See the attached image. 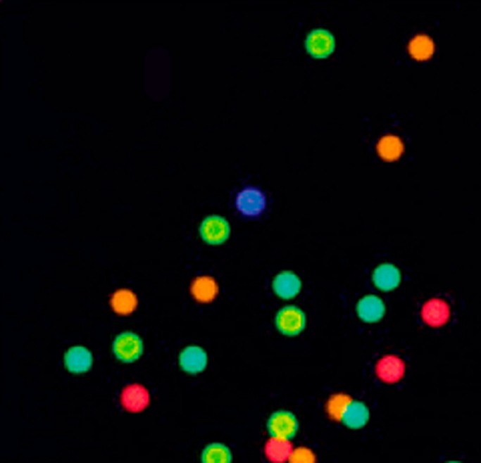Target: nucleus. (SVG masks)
Instances as JSON below:
<instances>
[{
    "instance_id": "f257e3e1",
    "label": "nucleus",
    "mask_w": 481,
    "mask_h": 463,
    "mask_svg": "<svg viewBox=\"0 0 481 463\" xmlns=\"http://www.w3.org/2000/svg\"><path fill=\"white\" fill-rule=\"evenodd\" d=\"M265 207H267V198L261 189L247 186L237 195V209L245 217H259L265 211Z\"/></svg>"
},
{
    "instance_id": "f03ea898",
    "label": "nucleus",
    "mask_w": 481,
    "mask_h": 463,
    "mask_svg": "<svg viewBox=\"0 0 481 463\" xmlns=\"http://www.w3.org/2000/svg\"><path fill=\"white\" fill-rule=\"evenodd\" d=\"M275 323H277V329L281 331L283 335L295 337V335H299L301 331L305 329L307 319H305V313L301 309H297V307H283L277 313Z\"/></svg>"
},
{
    "instance_id": "7ed1b4c3",
    "label": "nucleus",
    "mask_w": 481,
    "mask_h": 463,
    "mask_svg": "<svg viewBox=\"0 0 481 463\" xmlns=\"http://www.w3.org/2000/svg\"><path fill=\"white\" fill-rule=\"evenodd\" d=\"M113 351H115V355L120 361L132 363V361L141 357V353H143V341L135 333H120L115 339V343H113Z\"/></svg>"
},
{
    "instance_id": "20e7f679",
    "label": "nucleus",
    "mask_w": 481,
    "mask_h": 463,
    "mask_svg": "<svg viewBox=\"0 0 481 463\" xmlns=\"http://www.w3.org/2000/svg\"><path fill=\"white\" fill-rule=\"evenodd\" d=\"M229 223L219 217V215H213V217H207L203 223H201V237L208 245H221L229 239Z\"/></svg>"
},
{
    "instance_id": "39448f33",
    "label": "nucleus",
    "mask_w": 481,
    "mask_h": 463,
    "mask_svg": "<svg viewBox=\"0 0 481 463\" xmlns=\"http://www.w3.org/2000/svg\"><path fill=\"white\" fill-rule=\"evenodd\" d=\"M305 46L315 58H327L335 49V39L331 37V32H327L323 28H317V30L309 32V37L305 40Z\"/></svg>"
},
{
    "instance_id": "423d86ee",
    "label": "nucleus",
    "mask_w": 481,
    "mask_h": 463,
    "mask_svg": "<svg viewBox=\"0 0 481 463\" xmlns=\"http://www.w3.org/2000/svg\"><path fill=\"white\" fill-rule=\"evenodd\" d=\"M297 417L289 411H277L273 417L269 419V433L273 437H283V439H291L297 433Z\"/></svg>"
},
{
    "instance_id": "0eeeda50",
    "label": "nucleus",
    "mask_w": 481,
    "mask_h": 463,
    "mask_svg": "<svg viewBox=\"0 0 481 463\" xmlns=\"http://www.w3.org/2000/svg\"><path fill=\"white\" fill-rule=\"evenodd\" d=\"M399 281H401V273H399V269L395 265H379L375 273H373V283L377 285V289H381V291H393L399 285Z\"/></svg>"
},
{
    "instance_id": "6e6552de",
    "label": "nucleus",
    "mask_w": 481,
    "mask_h": 463,
    "mask_svg": "<svg viewBox=\"0 0 481 463\" xmlns=\"http://www.w3.org/2000/svg\"><path fill=\"white\" fill-rule=\"evenodd\" d=\"M405 373V365L404 361L399 357H393V355H389V357H383L381 361L377 363V375L381 381H385V383H395V381H399L401 377H404Z\"/></svg>"
},
{
    "instance_id": "1a4fd4ad",
    "label": "nucleus",
    "mask_w": 481,
    "mask_h": 463,
    "mask_svg": "<svg viewBox=\"0 0 481 463\" xmlns=\"http://www.w3.org/2000/svg\"><path fill=\"white\" fill-rule=\"evenodd\" d=\"M179 363L187 373H201L207 367V353L201 347H187L179 357Z\"/></svg>"
},
{
    "instance_id": "9d476101",
    "label": "nucleus",
    "mask_w": 481,
    "mask_h": 463,
    "mask_svg": "<svg viewBox=\"0 0 481 463\" xmlns=\"http://www.w3.org/2000/svg\"><path fill=\"white\" fill-rule=\"evenodd\" d=\"M357 313L367 323H375V321H379L385 315V305L375 295H367L357 305Z\"/></svg>"
},
{
    "instance_id": "9b49d317",
    "label": "nucleus",
    "mask_w": 481,
    "mask_h": 463,
    "mask_svg": "<svg viewBox=\"0 0 481 463\" xmlns=\"http://www.w3.org/2000/svg\"><path fill=\"white\" fill-rule=\"evenodd\" d=\"M65 363L68 371H73V373H87L92 365L91 351L85 347H73L66 351Z\"/></svg>"
},
{
    "instance_id": "f8f14e48",
    "label": "nucleus",
    "mask_w": 481,
    "mask_h": 463,
    "mask_svg": "<svg viewBox=\"0 0 481 463\" xmlns=\"http://www.w3.org/2000/svg\"><path fill=\"white\" fill-rule=\"evenodd\" d=\"M273 289L275 293L281 297V299H293L295 295H299L301 291V281L295 273H281L277 275L273 281Z\"/></svg>"
},
{
    "instance_id": "ddd939ff",
    "label": "nucleus",
    "mask_w": 481,
    "mask_h": 463,
    "mask_svg": "<svg viewBox=\"0 0 481 463\" xmlns=\"http://www.w3.org/2000/svg\"><path fill=\"white\" fill-rule=\"evenodd\" d=\"M423 319L427 325L442 327L443 323H447V319H449V307L442 299H431L423 305Z\"/></svg>"
},
{
    "instance_id": "4468645a",
    "label": "nucleus",
    "mask_w": 481,
    "mask_h": 463,
    "mask_svg": "<svg viewBox=\"0 0 481 463\" xmlns=\"http://www.w3.org/2000/svg\"><path fill=\"white\" fill-rule=\"evenodd\" d=\"M123 405L129 411H143L149 405V391L141 385H129L123 391Z\"/></svg>"
},
{
    "instance_id": "2eb2a0df",
    "label": "nucleus",
    "mask_w": 481,
    "mask_h": 463,
    "mask_svg": "<svg viewBox=\"0 0 481 463\" xmlns=\"http://www.w3.org/2000/svg\"><path fill=\"white\" fill-rule=\"evenodd\" d=\"M265 455L269 457V462L273 463H285L287 459H291L293 450H291L289 439H283V437H271V441L265 445Z\"/></svg>"
},
{
    "instance_id": "dca6fc26",
    "label": "nucleus",
    "mask_w": 481,
    "mask_h": 463,
    "mask_svg": "<svg viewBox=\"0 0 481 463\" xmlns=\"http://www.w3.org/2000/svg\"><path fill=\"white\" fill-rule=\"evenodd\" d=\"M191 291H193V295H195L196 301H201V303H211V301L217 297V293H219V287H217L215 279L199 277L195 283H193Z\"/></svg>"
},
{
    "instance_id": "f3484780",
    "label": "nucleus",
    "mask_w": 481,
    "mask_h": 463,
    "mask_svg": "<svg viewBox=\"0 0 481 463\" xmlns=\"http://www.w3.org/2000/svg\"><path fill=\"white\" fill-rule=\"evenodd\" d=\"M367 419H369V410L365 407L363 403H359V401H351L347 411H345V415H343V421H345L347 427H351V429L363 427L367 424Z\"/></svg>"
},
{
    "instance_id": "a211bd4d",
    "label": "nucleus",
    "mask_w": 481,
    "mask_h": 463,
    "mask_svg": "<svg viewBox=\"0 0 481 463\" xmlns=\"http://www.w3.org/2000/svg\"><path fill=\"white\" fill-rule=\"evenodd\" d=\"M377 151L379 155H381V159L397 160L404 155V143H401V139H397V137L391 134V137H385V139L379 141Z\"/></svg>"
},
{
    "instance_id": "6ab92c4d",
    "label": "nucleus",
    "mask_w": 481,
    "mask_h": 463,
    "mask_svg": "<svg viewBox=\"0 0 481 463\" xmlns=\"http://www.w3.org/2000/svg\"><path fill=\"white\" fill-rule=\"evenodd\" d=\"M111 305H113V309H115L117 313H120V315H129V313H132V311L137 309V297H135V293L132 291L123 289V291H117L113 295Z\"/></svg>"
},
{
    "instance_id": "aec40b11",
    "label": "nucleus",
    "mask_w": 481,
    "mask_h": 463,
    "mask_svg": "<svg viewBox=\"0 0 481 463\" xmlns=\"http://www.w3.org/2000/svg\"><path fill=\"white\" fill-rule=\"evenodd\" d=\"M231 451L223 443L207 445V450L203 451V463H231Z\"/></svg>"
},
{
    "instance_id": "412c9836",
    "label": "nucleus",
    "mask_w": 481,
    "mask_h": 463,
    "mask_svg": "<svg viewBox=\"0 0 481 463\" xmlns=\"http://www.w3.org/2000/svg\"><path fill=\"white\" fill-rule=\"evenodd\" d=\"M433 51H435V44H433L427 37H416V39L411 40V44H409V53H411V56L417 58V61L430 58L431 54H433Z\"/></svg>"
},
{
    "instance_id": "4be33fe9",
    "label": "nucleus",
    "mask_w": 481,
    "mask_h": 463,
    "mask_svg": "<svg viewBox=\"0 0 481 463\" xmlns=\"http://www.w3.org/2000/svg\"><path fill=\"white\" fill-rule=\"evenodd\" d=\"M349 403H351V399L347 395H333L329 399V403H327V411H329V415L333 419H343V415H345V411L349 407Z\"/></svg>"
},
{
    "instance_id": "5701e85b",
    "label": "nucleus",
    "mask_w": 481,
    "mask_h": 463,
    "mask_svg": "<svg viewBox=\"0 0 481 463\" xmlns=\"http://www.w3.org/2000/svg\"><path fill=\"white\" fill-rule=\"evenodd\" d=\"M289 463H315V455H313L311 450H307V448H299V450L293 451V455H291Z\"/></svg>"
},
{
    "instance_id": "b1692460",
    "label": "nucleus",
    "mask_w": 481,
    "mask_h": 463,
    "mask_svg": "<svg viewBox=\"0 0 481 463\" xmlns=\"http://www.w3.org/2000/svg\"><path fill=\"white\" fill-rule=\"evenodd\" d=\"M449 463H459V462H449Z\"/></svg>"
}]
</instances>
